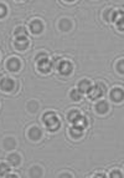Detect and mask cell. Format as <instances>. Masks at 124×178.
<instances>
[{"mask_svg":"<svg viewBox=\"0 0 124 178\" xmlns=\"http://www.w3.org/2000/svg\"><path fill=\"white\" fill-rule=\"evenodd\" d=\"M44 121H45L46 126L49 127V130H51V131H56L60 127V121L57 118V116L55 114H52V112H47L44 116Z\"/></svg>","mask_w":124,"mask_h":178,"instance_id":"cell-1","label":"cell"},{"mask_svg":"<svg viewBox=\"0 0 124 178\" xmlns=\"http://www.w3.org/2000/svg\"><path fill=\"white\" fill-rule=\"evenodd\" d=\"M37 60H39V69L42 71V72H49L51 70V62L49 60V58H47V55L45 54H41L37 56Z\"/></svg>","mask_w":124,"mask_h":178,"instance_id":"cell-2","label":"cell"},{"mask_svg":"<svg viewBox=\"0 0 124 178\" xmlns=\"http://www.w3.org/2000/svg\"><path fill=\"white\" fill-rule=\"evenodd\" d=\"M103 89H104V87H103L102 85H94L93 87H89V90H88L89 97H91V98H98L99 96L103 95V92H104Z\"/></svg>","mask_w":124,"mask_h":178,"instance_id":"cell-3","label":"cell"},{"mask_svg":"<svg viewBox=\"0 0 124 178\" xmlns=\"http://www.w3.org/2000/svg\"><path fill=\"white\" fill-rule=\"evenodd\" d=\"M57 67H59L60 72L63 73V75H68L72 71V65L68 61H60V64H59V66H57Z\"/></svg>","mask_w":124,"mask_h":178,"instance_id":"cell-4","label":"cell"},{"mask_svg":"<svg viewBox=\"0 0 124 178\" xmlns=\"http://www.w3.org/2000/svg\"><path fill=\"white\" fill-rule=\"evenodd\" d=\"M0 86L4 91H11L14 89V81L10 80V79H4L0 83Z\"/></svg>","mask_w":124,"mask_h":178,"instance_id":"cell-5","label":"cell"},{"mask_svg":"<svg viewBox=\"0 0 124 178\" xmlns=\"http://www.w3.org/2000/svg\"><path fill=\"white\" fill-rule=\"evenodd\" d=\"M27 45H29V41H27L26 37H19V39L15 41V46L17 49H20V50L26 49Z\"/></svg>","mask_w":124,"mask_h":178,"instance_id":"cell-6","label":"cell"},{"mask_svg":"<svg viewBox=\"0 0 124 178\" xmlns=\"http://www.w3.org/2000/svg\"><path fill=\"white\" fill-rule=\"evenodd\" d=\"M112 98L114 100V101H122L123 100V90L122 89H114L113 91H112Z\"/></svg>","mask_w":124,"mask_h":178,"instance_id":"cell-7","label":"cell"},{"mask_svg":"<svg viewBox=\"0 0 124 178\" xmlns=\"http://www.w3.org/2000/svg\"><path fill=\"white\" fill-rule=\"evenodd\" d=\"M29 136H30V138H31V139L36 141V139H39V138H40V136H41V131H40L39 128L34 127V128H31V130H30V132H29Z\"/></svg>","mask_w":124,"mask_h":178,"instance_id":"cell-8","label":"cell"},{"mask_svg":"<svg viewBox=\"0 0 124 178\" xmlns=\"http://www.w3.org/2000/svg\"><path fill=\"white\" fill-rule=\"evenodd\" d=\"M8 67L10 69L11 71H16L19 67H20V62H19L16 59H11V60H9V62H8Z\"/></svg>","mask_w":124,"mask_h":178,"instance_id":"cell-9","label":"cell"},{"mask_svg":"<svg viewBox=\"0 0 124 178\" xmlns=\"http://www.w3.org/2000/svg\"><path fill=\"white\" fill-rule=\"evenodd\" d=\"M31 30H32V33H35V34L41 33V31H42V24H41L40 21H34V23L31 24Z\"/></svg>","mask_w":124,"mask_h":178,"instance_id":"cell-10","label":"cell"},{"mask_svg":"<svg viewBox=\"0 0 124 178\" xmlns=\"http://www.w3.org/2000/svg\"><path fill=\"white\" fill-rule=\"evenodd\" d=\"M78 87H80V90H81L82 92H87V91L89 90V87H91V83H89V81H87V80H83V81L80 82Z\"/></svg>","mask_w":124,"mask_h":178,"instance_id":"cell-11","label":"cell"},{"mask_svg":"<svg viewBox=\"0 0 124 178\" xmlns=\"http://www.w3.org/2000/svg\"><path fill=\"white\" fill-rule=\"evenodd\" d=\"M108 110V105H107V102H104V101H101L97 104V111L99 112V114H104V112H107Z\"/></svg>","mask_w":124,"mask_h":178,"instance_id":"cell-12","label":"cell"},{"mask_svg":"<svg viewBox=\"0 0 124 178\" xmlns=\"http://www.w3.org/2000/svg\"><path fill=\"white\" fill-rule=\"evenodd\" d=\"M4 147L6 149H13L15 147V141L13 138H6L5 141H4Z\"/></svg>","mask_w":124,"mask_h":178,"instance_id":"cell-13","label":"cell"},{"mask_svg":"<svg viewBox=\"0 0 124 178\" xmlns=\"http://www.w3.org/2000/svg\"><path fill=\"white\" fill-rule=\"evenodd\" d=\"M82 128L81 127H77V126H74V127H72L71 128V135L73 136V137H80L81 135H82Z\"/></svg>","mask_w":124,"mask_h":178,"instance_id":"cell-14","label":"cell"},{"mask_svg":"<svg viewBox=\"0 0 124 178\" xmlns=\"http://www.w3.org/2000/svg\"><path fill=\"white\" fill-rule=\"evenodd\" d=\"M73 123H74L76 126H77V127H81V128H83V127L86 126V118H84V117H82V116H78V118Z\"/></svg>","mask_w":124,"mask_h":178,"instance_id":"cell-15","label":"cell"},{"mask_svg":"<svg viewBox=\"0 0 124 178\" xmlns=\"http://www.w3.org/2000/svg\"><path fill=\"white\" fill-rule=\"evenodd\" d=\"M9 162L14 166H17L19 163H20V157H19L17 155H11L10 157H9Z\"/></svg>","mask_w":124,"mask_h":178,"instance_id":"cell-16","label":"cell"},{"mask_svg":"<svg viewBox=\"0 0 124 178\" xmlns=\"http://www.w3.org/2000/svg\"><path fill=\"white\" fill-rule=\"evenodd\" d=\"M15 35L16 37L19 39V37H26V31L24 27H17V29L15 30Z\"/></svg>","mask_w":124,"mask_h":178,"instance_id":"cell-17","label":"cell"},{"mask_svg":"<svg viewBox=\"0 0 124 178\" xmlns=\"http://www.w3.org/2000/svg\"><path fill=\"white\" fill-rule=\"evenodd\" d=\"M60 27H61V29L62 30H70V27H71V23L68 21V20H66V19H65V20H62L61 23H60Z\"/></svg>","mask_w":124,"mask_h":178,"instance_id":"cell-18","label":"cell"},{"mask_svg":"<svg viewBox=\"0 0 124 178\" xmlns=\"http://www.w3.org/2000/svg\"><path fill=\"white\" fill-rule=\"evenodd\" d=\"M78 116H81V115H80V112L74 110V111H72L71 114L68 115V118H70V121H71V122H74V121L78 118Z\"/></svg>","mask_w":124,"mask_h":178,"instance_id":"cell-19","label":"cell"},{"mask_svg":"<svg viewBox=\"0 0 124 178\" xmlns=\"http://www.w3.org/2000/svg\"><path fill=\"white\" fill-rule=\"evenodd\" d=\"M71 97H72V100H74V101L81 100V93H80V90H73V91L71 92Z\"/></svg>","mask_w":124,"mask_h":178,"instance_id":"cell-20","label":"cell"},{"mask_svg":"<svg viewBox=\"0 0 124 178\" xmlns=\"http://www.w3.org/2000/svg\"><path fill=\"white\" fill-rule=\"evenodd\" d=\"M9 172V167L6 164H0V176H6Z\"/></svg>","mask_w":124,"mask_h":178,"instance_id":"cell-21","label":"cell"},{"mask_svg":"<svg viewBox=\"0 0 124 178\" xmlns=\"http://www.w3.org/2000/svg\"><path fill=\"white\" fill-rule=\"evenodd\" d=\"M31 176L32 177H40L41 176V170L40 168H37V167H34L31 170Z\"/></svg>","mask_w":124,"mask_h":178,"instance_id":"cell-22","label":"cell"},{"mask_svg":"<svg viewBox=\"0 0 124 178\" xmlns=\"http://www.w3.org/2000/svg\"><path fill=\"white\" fill-rule=\"evenodd\" d=\"M5 13H6V8H5L3 4H0V16L5 15Z\"/></svg>","mask_w":124,"mask_h":178,"instance_id":"cell-23","label":"cell"},{"mask_svg":"<svg viewBox=\"0 0 124 178\" xmlns=\"http://www.w3.org/2000/svg\"><path fill=\"white\" fill-rule=\"evenodd\" d=\"M36 107H37L36 104H30V105H29V108H31V111H36Z\"/></svg>","mask_w":124,"mask_h":178,"instance_id":"cell-24","label":"cell"},{"mask_svg":"<svg viewBox=\"0 0 124 178\" xmlns=\"http://www.w3.org/2000/svg\"><path fill=\"white\" fill-rule=\"evenodd\" d=\"M118 69H119V71H120V72H123V71H124V70H123V69H124V62H123V61H120V65L118 66Z\"/></svg>","mask_w":124,"mask_h":178,"instance_id":"cell-25","label":"cell"},{"mask_svg":"<svg viewBox=\"0 0 124 178\" xmlns=\"http://www.w3.org/2000/svg\"><path fill=\"white\" fill-rule=\"evenodd\" d=\"M122 174L120 173H118V172H114V173H112V177H120Z\"/></svg>","mask_w":124,"mask_h":178,"instance_id":"cell-26","label":"cell"},{"mask_svg":"<svg viewBox=\"0 0 124 178\" xmlns=\"http://www.w3.org/2000/svg\"><path fill=\"white\" fill-rule=\"evenodd\" d=\"M119 30H123V20H120V24H119Z\"/></svg>","mask_w":124,"mask_h":178,"instance_id":"cell-27","label":"cell"},{"mask_svg":"<svg viewBox=\"0 0 124 178\" xmlns=\"http://www.w3.org/2000/svg\"><path fill=\"white\" fill-rule=\"evenodd\" d=\"M61 177H71V174H62Z\"/></svg>","mask_w":124,"mask_h":178,"instance_id":"cell-28","label":"cell"},{"mask_svg":"<svg viewBox=\"0 0 124 178\" xmlns=\"http://www.w3.org/2000/svg\"><path fill=\"white\" fill-rule=\"evenodd\" d=\"M96 177H106L104 174H96Z\"/></svg>","mask_w":124,"mask_h":178,"instance_id":"cell-29","label":"cell"}]
</instances>
